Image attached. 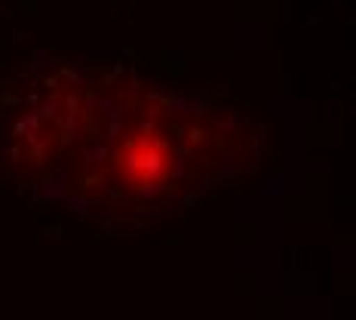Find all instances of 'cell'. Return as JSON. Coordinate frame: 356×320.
<instances>
[{
	"label": "cell",
	"instance_id": "obj_1",
	"mask_svg": "<svg viewBox=\"0 0 356 320\" xmlns=\"http://www.w3.org/2000/svg\"><path fill=\"white\" fill-rule=\"evenodd\" d=\"M108 163L111 182L123 195H157L178 173V151L163 130L136 123L117 136Z\"/></svg>",
	"mask_w": 356,
	"mask_h": 320
}]
</instances>
